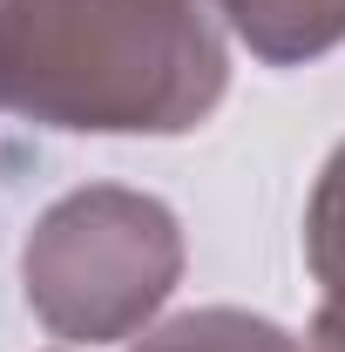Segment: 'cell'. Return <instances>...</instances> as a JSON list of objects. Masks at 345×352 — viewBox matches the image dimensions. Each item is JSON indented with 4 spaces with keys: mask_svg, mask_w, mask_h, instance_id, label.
<instances>
[{
    "mask_svg": "<svg viewBox=\"0 0 345 352\" xmlns=\"http://www.w3.org/2000/svg\"><path fill=\"white\" fill-rule=\"evenodd\" d=\"M230 88L210 0H0V102L68 135H190Z\"/></svg>",
    "mask_w": 345,
    "mask_h": 352,
    "instance_id": "obj_1",
    "label": "cell"
},
{
    "mask_svg": "<svg viewBox=\"0 0 345 352\" xmlns=\"http://www.w3.org/2000/svg\"><path fill=\"white\" fill-rule=\"evenodd\" d=\"M183 278V223L163 197L88 183L54 197L21 244L27 311L68 346H115L149 332Z\"/></svg>",
    "mask_w": 345,
    "mask_h": 352,
    "instance_id": "obj_2",
    "label": "cell"
},
{
    "mask_svg": "<svg viewBox=\"0 0 345 352\" xmlns=\"http://www.w3.org/2000/svg\"><path fill=\"white\" fill-rule=\"evenodd\" d=\"M210 14L271 68H298L345 47V0H210Z\"/></svg>",
    "mask_w": 345,
    "mask_h": 352,
    "instance_id": "obj_3",
    "label": "cell"
},
{
    "mask_svg": "<svg viewBox=\"0 0 345 352\" xmlns=\"http://www.w3.org/2000/svg\"><path fill=\"white\" fill-rule=\"evenodd\" d=\"M135 352H304V339H291L285 325H271L264 311L197 305V311H176L163 325H149Z\"/></svg>",
    "mask_w": 345,
    "mask_h": 352,
    "instance_id": "obj_4",
    "label": "cell"
},
{
    "mask_svg": "<svg viewBox=\"0 0 345 352\" xmlns=\"http://www.w3.org/2000/svg\"><path fill=\"white\" fill-rule=\"evenodd\" d=\"M304 264L325 285V298L345 305V142L325 156V170L311 183V204H304Z\"/></svg>",
    "mask_w": 345,
    "mask_h": 352,
    "instance_id": "obj_5",
    "label": "cell"
},
{
    "mask_svg": "<svg viewBox=\"0 0 345 352\" xmlns=\"http://www.w3.org/2000/svg\"><path fill=\"white\" fill-rule=\"evenodd\" d=\"M304 352H345V305H318V318H311V332H304Z\"/></svg>",
    "mask_w": 345,
    "mask_h": 352,
    "instance_id": "obj_6",
    "label": "cell"
},
{
    "mask_svg": "<svg viewBox=\"0 0 345 352\" xmlns=\"http://www.w3.org/2000/svg\"><path fill=\"white\" fill-rule=\"evenodd\" d=\"M0 109H7V102H0Z\"/></svg>",
    "mask_w": 345,
    "mask_h": 352,
    "instance_id": "obj_7",
    "label": "cell"
}]
</instances>
